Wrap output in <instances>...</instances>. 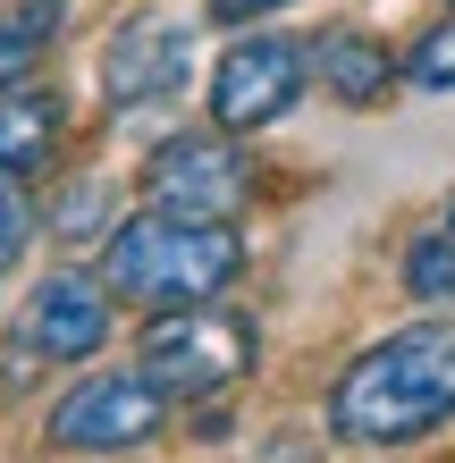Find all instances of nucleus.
Wrapping results in <instances>:
<instances>
[{"mask_svg": "<svg viewBox=\"0 0 455 463\" xmlns=\"http://www.w3.org/2000/svg\"><path fill=\"white\" fill-rule=\"evenodd\" d=\"M455 413V329L447 320H422V329H396L371 354H355L329 396V430L346 447H405L431 439Z\"/></svg>", "mask_w": 455, "mask_h": 463, "instance_id": "f257e3e1", "label": "nucleus"}, {"mask_svg": "<svg viewBox=\"0 0 455 463\" xmlns=\"http://www.w3.org/2000/svg\"><path fill=\"white\" fill-rule=\"evenodd\" d=\"M236 236L220 220H177V211H144V220H118L101 244V287L127 295V304L177 312V304H211L236 279Z\"/></svg>", "mask_w": 455, "mask_h": 463, "instance_id": "f03ea898", "label": "nucleus"}, {"mask_svg": "<svg viewBox=\"0 0 455 463\" xmlns=\"http://www.w3.org/2000/svg\"><path fill=\"white\" fill-rule=\"evenodd\" d=\"M253 371V320L228 304H177L144 329V379L160 396H228Z\"/></svg>", "mask_w": 455, "mask_h": 463, "instance_id": "7ed1b4c3", "label": "nucleus"}, {"mask_svg": "<svg viewBox=\"0 0 455 463\" xmlns=\"http://www.w3.org/2000/svg\"><path fill=\"white\" fill-rule=\"evenodd\" d=\"M160 421H169V396H160L144 371H101V379H76V388L51 404V447L118 455V447H144Z\"/></svg>", "mask_w": 455, "mask_h": 463, "instance_id": "20e7f679", "label": "nucleus"}, {"mask_svg": "<svg viewBox=\"0 0 455 463\" xmlns=\"http://www.w3.org/2000/svg\"><path fill=\"white\" fill-rule=\"evenodd\" d=\"M304 76H312V51L287 43V34H245L228 43L220 76H211V118H220V135H253L287 118L304 101Z\"/></svg>", "mask_w": 455, "mask_h": 463, "instance_id": "39448f33", "label": "nucleus"}, {"mask_svg": "<svg viewBox=\"0 0 455 463\" xmlns=\"http://www.w3.org/2000/svg\"><path fill=\"white\" fill-rule=\"evenodd\" d=\"M144 194L152 211H177V220H236L253 194V169H245V152L228 144V135H177V144H160L152 152V169H144Z\"/></svg>", "mask_w": 455, "mask_h": 463, "instance_id": "423d86ee", "label": "nucleus"}, {"mask_svg": "<svg viewBox=\"0 0 455 463\" xmlns=\"http://www.w3.org/2000/svg\"><path fill=\"white\" fill-rule=\"evenodd\" d=\"M185 68H194V34H185V17H127L110 51H101V93L118 101V110H144V101H169L185 85Z\"/></svg>", "mask_w": 455, "mask_h": 463, "instance_id": "0eeeda50", "label": "nucleus"}, {"mask_svg": "<svg viewBox=\"0 0 455 463\" xmlns=\"http://www.w3.org/2000/svg\"><path fill=\"white\" fill-rule=\"evenodd\" d=\"M17 337H25V354H43V363H85V354H101V337H110V287L85 279V269H51V279L25 295Z\"/></svg>", "mask_w": 455, "mask_h": 463, "instance_id": "6e6552de", "label": "nucleus"}, {"mask_svg": "<svg viewBox=\"0 0 455 463\" xmlns=\"http://www.w3.org/2000/svg\"><path fill=\"white\" fill-rule=\"evenodd\" d=\"M312 68H320V85H329L346 110L388 101V85L405 76V68L388 60V43H371V34H320V43H312Z\"/></svg>", "mask_w": 455, "mask_h": 463, "instance_id": "1a4fd4ad", "label": "nucleus"}, {"mask_svg": "<svg viewBox=\"0 0 455 463\" xmlns=\"http://www.w3.org/2000/svg\"><path fill=\"white\" fill-rule=\"evenodd\" d=\"M60 152V101L51 93H0V177H34Z\"/></svg>", "mask_w": 455, "mask_h": 463, "instance_id": "9d476101", "label": "nucleus"}, {"mask_svg": "<svg viewBox=\"0 0 455 463\" xmlns=\"http://www.w3.org/2000/svg\"><path fill=\"white\" fill-rule=\"evenodd\" d=\"M60 17H68V0H25V9H0V93H9L17 76L43 60V43L60 34Z\"/></svg>", "mask_w": 455, "mask_h": 463, "instance_id": "9b49d317", "label": "nucleus"}, {"mask_svg": "<svg viewBox=\"0 0 455 463\" xmlns=\"http://www.w3.org/2000/svg\"><path fill=\"white\" fill-rule=\"evenodd\" d=\"M405 287L422 295V304H447V295H455V236H447V228L422 236L413 253H405Z\"/></svg>", "mask_w": 455, "mask_h": 463, "instance_id": "f8f14e48", "label": "nucleus"}, {"mask_svg": "<svg viewBox=\"0 0 455 463\" xmlns=\"http://www.w3.org/2000/svg\"><path fill=\"white\" fill-rule=\"evenodd\" d=\"M405 76H413V85H431V93H455V17H439L431 34L405 51Z\"/></svg>", "mask_w": 455, "mask_h": 463, "instance_id": "ddd939ff", "label": "nucleus"}, {"mask_svg": "<svg viewBox=\"0 0 455 463\" xmlns=\"http://www.w3.org/2000/svg\"><path fill=\"white\" fill-rule=\"evenodd\" d=\"M25 236H34V220H25V203H17V185L0 177V269H9L25 253Z\"/></svg>", "mask_w": 455, "mask_h": 463, "instance_id": "4468645a", "label": "nucleus"}, {"mask_svg": "<svg viewBox=\"0 0 455 463\" xmlns=\"http://www.w3.org/2000/svg\"><path fill=\"white\" fill-rule=\"evenodd\" d=\"M270 9H287V0H211L220 25H253V17H270Z\"/></svg>", "mask_w": 455, "mask_h": 463, "instance_id": "2eb2a0df", "label": "nucleus"}, {"mask_svg": "<svg viewBox=\"0 0 455 463\" xmlns=\"http://www.w3.org/2000/svg\"><path fill=\"white\" fill-rule=\"evenodd\" d=\"M447 236H455V203H447Z\"/></svg>", "mask_w": 455, "mask_h": 463, "instance_id": "dca6fc26", "label": "nucleus"}]
</instances>
